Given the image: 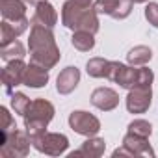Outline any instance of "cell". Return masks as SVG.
I'll list each match as a JSON object with an SVG mask.
<instances>
[{"instance_id":"obj_1","label":"cell","mask_w":158,"mask_h":158,"mask_svg":"<svg viewBox=\"0 0 158 158\" xmlns=\"http://www.w3.org/2000/svg\"><path fill=\"white\" fill-rule=\"evenodd\" d=\"M28 50H30V61L37 63L45 69H52L58 65L61 54L56 45V37L52 28L32 24L30 26V37H28Z\"/></svg>"},{"instance_id":"obj_2","label":"cell","mask_w":158,"mask_h":158,"mask_svg":"<svg viewBox=\"0 0 158 158\" xmlns=\"http://www.w3.org/2000/svg\"><path fill=\"white\" fill-rule=\"evenodd\" d=\"M61 24L73 32L84 30L97 34L101 28L99 23V13L95 11L93 6H82L76 4L74 0H67L61 6Z\"/></svg>"},{"instance_id":"obj_3","label":"cell","mask_w":158,"mask_h":158,"mask_svg":"<svg viewBox=\"0 0 158 158\" xmlns=\"http://www.w3.org/2000/svg\"><path fill=\"white\" fill-rule=\"evenodd\" d=\"M108 80H112L114 84H117L123 89H130L134 86L152 84L154 73L149 67H145V65L136 67V65H125L121 61H112Z\"/></svg>"},{"instance_id":"obj_4","label":"cell","mask_w":158,"mask_h":158,"mask_svg":"<svg viewBox=\"0 0 158 158\" xmlns=\"http://www.w3.org/2000/svg\"><path fill=\"white\" fill-rule=\"evenodd\" d=\"M54 114H56V108L47 99H35V101L30 102L28 110L23 115L24 130L30 136V139L35 138V136H39V134H43L47 130L48 123L54 119Z\"/></svg>"},{"instance_id":"obj_5","label":"cell","mask_w":158,"mask_h":158,"mask_svg":"<svg viewBox=\"0 0 158 158\" xmlns=\"http://www.w3.org/2000/svg\"><path fill=\"white\" fill-rule=\"evenodd\" d=\"M30 145L32 141L26 130H19L17 127L0 136V154L4 158H24L30 152Z\"/></svg>"},{"instance_id":"obj_6","label":"cell","mask_w":158,"mask_h":158,"mask_svg":"<svg viewBox=\"0 0 158 158\" xmlns=\"http://www.w3.org/2000/svg\"><path fill=\"white\" fill-rule=\"evenodd\" d=\"M32 141V147L43 154H48V156H60L67 151L69 147V138L61 132H48L45 130L43 134L35 136L30 139Z\"/></svg>"},{"instance_id":"obj_7","label":"cell","mask_w":158,"mask_h":158,"mask_svg":"<svg viewBox=\"0 0 158 158\" xmlns=\"http://www.w3.org/2000/svg\"><path fill=\"white\" fill-rule=\"evenodd\" d=\"M69 127L80 136H97L101 130V121L86 110H74L69 114Z\"/></svg>"},{"instance_id":"obj_8","label":"cell","mask_w":158,"mask_h":158,"mask_svg":"<svg viewBox=\"0 0 158 158\" xmlns=\"http://www.w3.org/2000/svg\"><path fill=\"white\" fill-rule=\"evenodd\" d=\"M151 86L152 84H141V86H134L128 89L125 104L130 114H145L151 108V102H152V88Z\"/></svg>"},{"instance_id":"obj_9","label":"cell","mask_w":158,"mask_h":158,"mask_svg":"<svg viewBox=\"0 0 158 158\" xmlns=\"http://www.w3.org/2000/svg\"><path fill=\"white\" fill-rule=\"evenodd\" d=\"M26 63L24 60H13V61H8L2 69V84H4V89L8 95L13 93V88L17 86H23V78H24V71H26Z\"/></svg>"},{"instance_id":"obj_10","label":"cell","mask_w":158,"mask_h":158,"mask_svg":"<svg viewBox=\"0 0 158 158\" xmlns=\"http://www.w3.org/2000/svg\"><path fill=\"white\" fill-rule=\"evenodd\" d=\"M28 26H32L28 17L19 19V21H6V19H2V23H0V47L15 41L19 35H23L28 30Z\"/></svg>"},{"instance_id":"obj_11","label":"cell","mask_w":158,"mask_h":158,"mask_svg":"<svg viewBox=\"0 0 158 158\" xmlns=\"http://www.w3.org/2000/svg\"><path fill=\"white\" fill-rule=\"evenodd\" d=\"M91 104L101 112H112L119 106V93L112 88H97L89 97Z\"/></svg>"},{"instance_id":"obj_12","label":"cell","mask_w":158,"mask_h":158,"mask_svg":"<svg viewBox=\"0 0 158 158\" xmlns=\"http://www.w3.org/2000/svg\"><path fill=\"white\" fill-rule=\"evenodd\" d=\"M78 84H80V71L69 65L63 71H60V74L56 78V91L60 95H69L78 88Z\"/></svg>"},{"instance_id":"obj_13","label":"cell","mask_w":158,"mask_h":158,"mask_svg":"<svg viewBox=\"0 0 158 158\" xmlns=\"http://www.w3.org/2000/svg\"><path fill=\"white\" fill-rule=\"evenodd\" d=\"M48 84V69L37 65V63H28L26 71H24V78H23V86L32 88V89H39L45 88Z\"/></svg>"},{"instance_id":"obj_14","label":"cell","mask_w":158,"mask_h":158,"mask_svg":"<svg viewBox=\"0 0 158 158\" xmlns=\"http://www.w3.org/2000/svg\"><path fill=\"white\" fill-rule=\"evenodd\" d=\"M123 145L132 152V156H149V158H154V151H152V147L149 143V138L127 132L125 138H123Z\"/></svg>"},{"instance_id":"obj_15","label":"cell","mask_w":158,"mask_h":158,"mask_svg":"<svg viewBox=\"0 0 158 158\" xmlns=\"http://www.w3.org/2000/svg\"><path fill=\"white\" fill-rule=\"evenodd\" d=\"M106 151V141L104 138H97V136H89L82 147L78 149V151H73L69 154V158H74V156H88V158H99L102 156Z\"/></svg>"},{"instance_id":"obj_16","label":"cell","mask_w":158,"mask_h":158,"mask_svg":"<svg viewBox=\"0 0 158 158\" xmlns=\"http://www.w3.org/2000/svg\"><path fill=\"white\" fill-rule=\"evenodd\" d=\"M32 24H39V26H47V28H54L58 24V11L50 2H43L35 8L34 17L30 19Z\"/></svg>"},{"instance_id":"obj_17","label":"cell","mask_w":158,"mask_h":158,"mask_svg":"<svg viewBox=\"0 0 158 158\" xmlns=\"http://www.w3.org/2000/svg\"><path fill=\"white\" fill-rule=\"evenodd\" d=\"M26 2L24 0H0V13L6 21H19L26 17Z\"/></svg>"},{"instance_id":"obj_18","label":"cell","mask_w":158,"mask_h":158,"mask_svg":"<svg viewBox=\"0 0 158 158\" xmlns=\"http://www.w3.org/2000/svg\"><path fill=\"white\" fill-rule=\"evenodd\" d=\"M24 56H26V48L19 39L0 47V58H2L6 63L13 61V60H24Z\"/></svg>"},{"instance_id":"obj_19","label":"cell","mask_w":158,"mask_h":158,"mask_svg":"<svg viewBox=\"0 0 158 158\" xmlns=\"http://www.w3.org/2000/svg\"><path fill=\"white\" fill-rule=\"evenodd\" d=\"M151 60H152V50H151L149 47H145V45H138V47L130 48L128 54H127L128 65H136V67L147 65Z\"/></svg>"},{"instance_id":"obj_20","label":"cell","mask_w":158,"mask_h":158,"mask_svg":"<svg viewBox=\"0 0 158 158\" xmlns=\"http://www.w3.org/2000/svg\"><path fill=\"white\" fill-rule=\"evenodd\" d=\"M110 65L112 61L110 60H104V58H91L88 63H86V71L91 78H108L110 74Z\"/></svg>"},{"instance_id":"obj_21","label":"cell","mask_w":158,"mask_h":158,"mask_svg":"<svg viewBox=\"0 0 158 158\" xmlns=\"http://www.w3.org/2000/svg\"><path fill=\"white\" fill-rule=\"evenodd\" d=\"M71 45H73L76 50H80V52H89V50L95 47V34H91V32H84V30L73 32Z\"/></svg>"},{"instance_id":"obj_22","label":"cell","mask_w":158,"mask_h":158,"mask_svg":"<svg viewBox=\"0 0 158 158\" xmlns=\"http://www.w3.org/2000/svg\"><path fill=\"white\" fill-rule=\"evenodd\" d=\"M127 132H132V134L143 136V138H151V134H152V125H151L149 121H145V119H134V121L128 123Z\"/></svg>"},{"instance_id":"obj_23","label":"cell","mask_w":158,"mask_h":158,"mask_svg":"<svg viewBox=\"0 0 158 158\" xmlns=\"http://www.w3.org/2000/svg\"><path fill=\"white\" fill-rule=\"evenodd\" d=\"M10 102H11V108L15 110V114L24 115V112L28 110V106H30V102H32V101H30L24 93L15 91V93H11V95H10Z\"/></svg>"},{"instance_id":"obj_24","label":"cell","mask_w":158,"mask_h":158,"mask_svg":"<svg viewBox=\"0 0 158 158\" xmlns=\"http://www.w3.org/2000/svg\"><path fill=\"white\" fill-rule=\"evenodd\" d=\"M119 2H121V0H95V2H93V8H95V11H97L99 15H108V17H112L114 11H115L117 6H119Z\"/></svg>"},{"instance_id":"obj_25","label":"cell","mask_w":158,"mask_h":158,"mask_svg":"<svg viewBox=\"0 0 158 158\" xmlns=\"http://www.w3.org/2000/svg\"><path fill=\"white\" fill-rule=\"evenodd\" d=\"M132 6H134L132 0H121L119 6H117V10H115L114 15H112V19H115V21H123V19H127V17L132 13Z\"/></svg>"},{"instance_id":"obj_26","label":"cell","mask_w":158,"mask_h":158,"mask_svg":"<svg viewBox=\"0 0 158 158\" xmlns=\"http://www.w3.org/2000/svg\"><path fill=\"white\" fill-rule=\"evenodd\" d=\"M145 19H147V23L151 24V26H154V28H158V2H149L147 6H145Z\"/></svg>"},{"instance_id":"obj_27","label":"cell","mask_w":158,"mask_h":158,"mask_svg":"<svg viewBox=\"0 0 158 158\" xmlns=\"http://www.w3.org/2000/svg\"><path fill=\"white\" fill-rule=\"evenodd\" d=\"M0 114H2V119H4V125H2V132H0V136H4V134H8L10 130H13L17 125H15V119L11 117V114L8 112L6 106L0 108Z\"/></svg>"},{"instance_id":"obj_28","label":"cell","mask_w":158,"mask_h":158,"mask_svg":"<svg viewBox=\"0 0 158 158\" xmlns=\"http://www.w3.org/2000/svg\"><path fill=\"white\" fill-rule=\"evenodd\" d=\"M26 4H30V6H34V8H37L39 4H43V2H48V0H24Z\"/></svg>"},{"instance_id":"obj_29","label":"cell","mask_w":158,"mask_h":158,"mask_svg":"<svg viewBox=\"0 0 158 158\" xmlns=\"http://www.w3.org/2000/svg\"><path fill=\"white\" fill-rule=\"evenodd\" d=\"M76 4H82V6H93L95 0H74Z\"/></svg>"},{"instance_id":"obj_30","label":"cell","mask_w":158,"mask_h":158,"mask_svg":"<svg viewBox=\"0 0 158 158\" xmlns=\"http://www.w3.org/2000/svg\"><path fill=\"white\" fill-rule=\"evenodd\" d=\"M134 4H145V2H149V0H132Z\"/></svg>"}]
</instances>
